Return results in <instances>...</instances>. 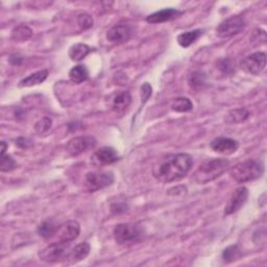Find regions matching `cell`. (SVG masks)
I'll use <instances>...</instances> for the list:
<instances>
[{"label": "cell", "mask_w": 267, "mask_h": 267, "mask_svg": "<svg viewBox=\"0 0 267 267\" xmlns=\"http://www.w3.org/2000/svg\"><path fill=\"white\" fill-rule=\"evenodd\" d=\"M193 160L189 154L169 155L159 160L153 166V175L161 183H171L180 181L189 173Z\"/></svg>", "instance_id": "obj_1"}, {"label": "cell", "mask_w": 267, "mask_h": 267, "mask_svg": "<svg viewBox=\"0 0 267 267\" xmlns=\"http://www.w3.org/2000/svg\"><path fill=\"white\" fill-rule=\"evenodd\" d=\"M230 167L227 159H212L204 162L193 173V181L198 185H205L215 181L224 174Z\"/></svg>", "instance_id": "obj_2"}, {"label": "cell", "mask_w": 267, "mask_h": 267, "mask_svg": "<svg viewBox=\"0 0 267 267\" xmlns=\"http://www.w3.org/2000/svg\"><path fill=\"white\" fill-rule=\"evenodd\" d=\"M264 173V166L260 161L247 160L230 169V175L237 183H246L260 179Z\"/></svg>", "instance_id": "obj_3"}, {"label": "cell", "mask_w": 267, "mask_h": 267, "mask_svg": "<svg viewBox=\"0 0 267 267\" xmlns=\"http://www.w3.org/2000/svg\"><path fill=\"white\" fill-rule=\"evenodd\" d=\"M113 235L118 244H129L142 240L144 231L139 225L119 224L114 228Z\"/></svg>", "instance_id": "obj_4"}, {"label": "cell", "mask_w": 267, "mask_h": 267, "mask_svg": "<svg viewBox=\"0 0 267 267\" xmlns=\"http://www.w3.org/2000/svg\"><path fill=\"white\" fill-rule=\"evenodd\" d=\"M70 243L51 242L46 247L39 251V258L41 261L46 263H57L66 259Z\"/></svg>", "instance_id": "obj_5"}, {"label": "cell", "mask_w": 267, "mask_h": 267, "mask_svg": "<svg viewBox=\"0 0 267 267\" xmlns=\"http://www.w3.org/2000/svg\"><path fill=\"white\" fill-rule=\"evenodd\" d=\"M246 23L243 17L235 15L222 21L216 28V35L219 38L227 39L240 34L245 28Z\"/></svg>", "instance_id": "obj_6"}, {"label": "cell", "mask_w": 267, "mask_h": 267, "mask_svg": "<svg viewBox=\"0 0 267 267\" xmlns=\"http://www.w3.org/2000/svg\"><path fill=\"white\" fill-rule=\"evenodd\" d=\"M114 183L112 172H89L85 176V188L89 192H96L109 187Z\"/></svg>", "instance_id": "obj_7"}, {"label": "cell", "mask_w": 267, "mask_h": 267, "mask_svg": "<svg viewBox=\"0 0 267 267\" xmlns=\"http://www.w3.org/2000/svg\"><path fill=\"white\" fill-rule=\"evenodd\" d=\"M266 66V54L258 51L244 57L240 63L241 69L251 76H259L265 69Z\"/></svg>", "instance_id": "obj_8"}, {"label": "cell", "mask_w": 267, "mask_h": 267, "mask_svg": "<svg viewBox=\"0 0 267 267\" xmlns=\"http://www.w3.org/2000/svg\"><path fill=\"white\" fill-rule=\"evenodd\" d=\"M81 226L76 220H69L62 226L58 227L56 233L54 234L53 238L55 242L62 243H70L71 241L76 240L80 236Z\"/></svg>", "instance_id": "obj_9"}, {"label": "cell", "mask_w": 267, "mask_h": 267, "mask_svg": "<svg viewBox=\"0 0 267 267\" xmlns=\"http://www.w3.org/2000/svg\"><path fill=\"white\" fill-rule=\"evenodd\" d=\"M248 198V190L245 187L237 188L233 194L231 195L226 208H225V215H231L236 212H238L241 208L245 205Z\"/></svg>", "instance_id": "obj_10"}, {"label": "cell", "mask_w": 267, "mask_h": 267, "mask_svg": "<svg viewBox=\"0 0 267 267\" xmlns=\"http://www.w3.org/2000/svg\"><path fill=\"white\" fill-rule=\"evenodd\" d=\"M131 37V27L127 23H118L112 26L108 33L107 39L113 44H122L127 42Z\"/></svg>", "instance_id": "obj_11"}, {"label": "cell", "mask_w": 267, "mask_h": 267, "mask_svg": "<svg viewBox=\"0 0 267 267\" xmlns=\"http://www.w3.org/2000/svg\"><path fill=\"white\" fill-rule=\"evenodd\" d=\"M96 144L95 140L91 137H76L72 138L66 146L67 153L72 157H78L86 152L88 148L94 147Z\"/></svg>", "instance_id": "obj_12"}, {"label": "cell", "mask_w": 267, "mask_h": 267, "mask_svg": "<svg viewBox=\"0 0 267 267\" xmlns=\"http://www.w3.org/2000/svg\"><path fill=\"white\" fill-rule=\"evenodd\" d=\"M211 148L215 153L229 156L238 151L239 143L231 138L219 137L211 142Z\"/></svg>", "instance_id": "obj_13"}, {"label": "cell", "mask_w": 267, "mask_h": 267, "mask_svg": "<svg viewBox=\"0 0 267 267\" xmlns=\"http://www.w3.org/2000/svg\"><path fill=\"white\" fill-rule=\"evenodd\" d=\"M119 160L115 148L110 146H105L99 148L92 156V161L97 165H111Z\"/></svg>", "instance_id": "obj_14"}, {"label": "cell", "mask_w": 267, "mask_h": 267, "mask_svg": "<svg viewBox=\"0 0 267 267\" xmlns=\"http://www.w3.org/2000/svg\"><path fill=\"white\" fill-rule=\"evenodd\" d=\"M183 13L176 9H164L158 11L150 16L146 17V22L151 24H158V23H164L168 22L171 20L176 19L177 17H180Z\"/></svg>", "instance_id": "obj_15"}, {"label": "cell", "mask_w": 267, "mask_h": 267, "mask_svg": "<svg viewBox=\"0 0 267 267\" xmlns=\"http://www.w3.org/2000/svg\"><path fill=\"white\" fill-rule=\"evenodd\" d=\"M131 103V96L128 91H118L111 97V108L117 113L124 112Z\"/></svg>", "instance_id": "obj_16"}, {"label": "cell", "mask_w": 267, "mask_h": 267, "mask_svg": "<svg viewBox=\"0 0 267 267\" xmlns=\"http://www.w3.org/2000/svg\"><path fill=\"white\" fill-rule=\"evenodd\" d=\"M90 250H91L90 244L88 242H82L68 251L67 257L64 261H66L69 264H74L80 261H83L89 256V254H90Z\"/></svg>", "instance_id": "obj_17"}, {"label": "cell", "mask_w": 267, "mask_h": 267, "mask_svg": "<svg viewBox=\"0 0 267 267\" xmlns=\"http://www.w3.org/2000/svg\"><path fill=\"white\" fill-rule=\"evenodd\" d=\"M48 77V70L43 69L40 71H37L35 73H32L31 76H28L27 78L23 79L19 83V87H34L38 86L42 83L46 81Z\"/></svg>", "instance_id": "obj_18"}, {"label": "cell", "mask_w": 267, "mask_h": 267, "mask_svg": "<svg viewBox=\"0 0 267 267\" xmlns=\"http://www.w3.org/2000/svg\"><path fill=\"white\" fill-rule=\"evenodd\" d=\"M60 226H57L56 221L52 218H48L44 220L42 224L38 227V234L43 237L44 239L53 238L54 234L56 233L57 229Z\"/></svg>", "instance_id": "obj_19"}, {"label": "cell", "mask_w": 267, "mask_h": 267, "mask_svg": "<svg viewBox=\"0 0 267 267\" xmlns=\"http://www.w3.org/2000/svg\"><path fill=\"white\" fill-rule=\"evenodd\" d=\"M91 52V48L87 44L77 43L69 49V57L74 62H80Z\"/></svg>", "instance_id": "obj_20"}, {"label": "cell", "mask_w": 267, "mask_h": 267, "mask_svg": "<svg viewBox=\"0 0 267 267\" xmlns=\"http://www.w3.org/2000/svg\"><path fill=\"white\" fill-rule=\"evenodd\" d=\"M202 35H203V31H201V29H194V31L186 32V33L179 35L177 36L176 40H177V43H179L180 46L187 48V47L191 46L192 44H193Z\"/></svg>", "instance_id": "obj_21"}, {"label": "cell", "mask_w": 267, "mask_h": 267, "mask_svg": "<svg viewBox=\"0 0 267 267\" xmlns=\"http://www.w3.org/2000/svg\"><path fill=\"white\" fill-rule=\"evenodd\" d=\"M69 79L74 84H82L89 79V71L85 65H77L69 71Z\"/></svg>", "instance_id": "obj_22"}, {"label": "cell", "mask_w": 267, "mask_h": 267, "mask_svg": "<svg viewBox=\"0 0 267 267\" xmlns=\"http://www.w3.org/2000/svg\"><path fill=\"white\" fill-rule=\"evenodd\" d=\"M33 37V31L26 25H19L15 27L12 34L11 38L15 42H25Z\"/></svg>", "instance_id": "obj_23"}, {"label": "cell", "mask_w": 267, "mask_h": 267, "mask_svg": "<svg viewBox=\"0 0 267 267\" xmlns=\"http://www.w3.org/2000/svg\"><path fill=\"white\" fill-rule=\"evenodd\" d=\"M171 109L177 113H188L193 110V103L187 97H177L171 103Z\"/></svg>", "instance_id": "obj_24"}, {"label": "cell", "mask_w": 267, "mask_h": 267, "mask_svg": "<svg viewBox=\"0 0 267 267\" xmlns=\"http://www.w3.org/2000/svg\"><path fill=\"white\" fill-rule=\"evenodd\" d=\"M241 257V251L237 244L230 245L224 249L221 254V259L224 263H232Z\"/></svg>", "instance_id": "obj_25"}, {"label": "cell", "mask_w": 267, "mask_h": 267, "mask_svg": "<svg viewBox=\"0 0 267 267\" xmlns=\"http://www.w3.org/2000/svg\"><path fill=\"white\" fill-rule=\"evenodd\" d=\"M249 117V112L246 109H235L232 110L226 117L228 123H241Z\"/></svg>", "instance_id": "obj_26"}, {"label": "cell", "mask_w": 267, "mask_h": 267, "mask_svg": "<svg viewBox=\"0 0 267 267\" xmlns=\"http://www.w3.org/2000/svg\"><path fill=\"white\" fill-rule=\"evenodd\" d=\"M188 83L191 88L193 89H201L203 86L206 85V77L205 74L201 71H194L192 72L189 78Z\"/></svg>", "instance_id": "obj_27"}, {"label": "cell", "mask_w": 267, "mask_h": 267, "mask_svg": "<svg viewBox=\"0 0 267 267\" xmlns=\"http://www.w3.org/2000/svg\"><path fill=\"white\" fill-rule=\"evenodd\" d=\"M17 168V162L10 155L0 157V170L2 172H11Z\"/></svg>", "instance_id": "obj_28"}, {"label": "cell", "mask_w": 267, "mask_h": 267, "mask_svg": "<svg viewBox=\"0 0 267 267\" xmlns=\"http://www.w3.org/2000/svg\"><path fill=\"white\" fill-rule=\"evenodd\" d=\"M217 67L222 73L228 74V76L235 73V64L229 57L221 58V60H219L217 62Z\"/></svg>", "instance_id": "obj_29"}, {"label": "cell", "mask_w": 267, "mask_h": 267, "mask_svg": "<svg viewBox=\"0 0 267 267\" xmlns=\"http://www.w3.org/2000/svg\"><path fill=\"white\" fill-rule=\"evenodd\" d=\"M52 124V120L49 117H43L42 119H40L36 125H35V130L39 135H42V134L47 132Z\"/></svg>", "instance_id": "obj_30"}, {"label": "cell", "mask_w": 267, "mask_h": 267, "mask_svg": "<svg viewBox=\"0 0 267 267\" xmlns=\"http://www.w3.org/2000/svg\"><path fill=\"white\" fill-rule=\"evenodd\" d=\"M78 23L82 29L86 31V29H89L93 26L94 21H93V18L90 16V15L84 13V14H80L78 16Z\"/></svg>", "instance_id": "obj_31"}, {"label": "cell", "mask_w": 267, "mask_h": 267, "mask_svg": "<svg viewBox=\"0 0 267 267\" xmlns=\"http://www.w3.org/2000/svg\"><path fill=\"white\" fill-rule=\"evenodd\" d=\"M153 93V88L148 83H144L141 87V98L143 100V103H145L148 98L152 96Z\"/></svg>", "instance_id": "obj_32"}, {"label": "cell", "mask_w": 267, "mask_h": 267, "mask_svg": "<svg viewBox=\"0 0 267 267\" xmlns=\"http://www.w3.org/2000/svg\"><path fill=\"white\" fill-rule=\"evenodd\" d=\"M126 210V205L124 204H114L112 205V211L114 213H120Z\"/></svg>", "instance_id": "obj_33"}, {"label": "cell", "mask_w": 267, "mask_h": 267, "mask_svg": "<svg viewBox=\"0 0 267 267\" xmlns=\"http://www.w3.org/2000/svg\"><path fill=\"white\" fill-rule=\"evenodd\" d=\"M23 61V57L19 56V55H12L10 58V62L13 65H20Z\"/></svg>", "instance_id": "obj_34"}, {"label": "cell", "mask_w": 267, "mask_h": 267, "mask_svg": "<svg viewBox=\"0 0 267 267\" xmlns=\"http://www.w3.org/2000/svg\"><path fill=\"white\" fill-rule=\"evenodd\" d=\"M7 148H8V145L6 142H2V152H0V157L2 156H5L6 155V151H7Z\"/></svg>", "instance_id": "obj_35"}]
</instances>
